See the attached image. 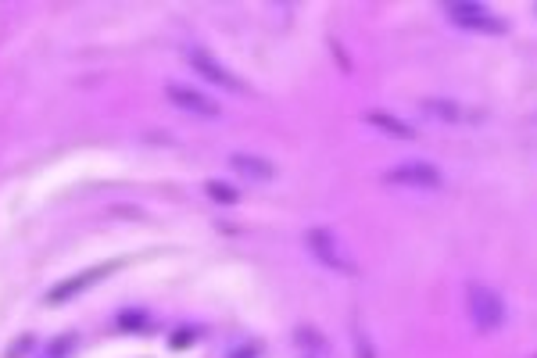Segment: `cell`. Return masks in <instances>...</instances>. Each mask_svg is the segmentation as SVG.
I'll return each instance as SVG.
<instances>
[{"label":"cell","mask_w":537,"mask_h":358,"mask_svg":"<svg viewBox=\"0 0 537 358\" xmlns=\"http://www.w3.org/2000/svg\"><path fill=\"white\" fill-rule=\"evenodd\" d=\"M448 18L462 29H473V33H487V36H505L509 33V22H501L498 14H491L480 4H448Z\"/></svg>","instance_id":"obj_5"},{"label":"cell","mask_w":537,"mask_h":358,"mask_svg":"<svg viewBox=\"0 0 537 358\" xmlns=\"http://www.w3.org/2000/svg\"><path fill=\"white\" fill-rule=\"evenodd\" d=\"M384 183H390V186H416V190H437V186H445V176H440V168L430 165V162H405V165L387 168Z\"/></svg>","instance_id":"obj_4"},{"label":"cell","mask_w":537,"mask_h":358,"mask_svg":"<svg viewBox=\"0 0 537 358\" xmlns=\"http://www.w3.org/2000/svg\"><path fill=\"white\" fill-rule=\"evenodd\" d=\"M305 244H308V251H312L315 258H319L326 269H334V272H347V276L355 272V261L344 255V244H340L329 229H323V226H319V229H308V233H305Z\"/></svg>","instance_id":"obj_3"},{"label":"cell","mask_w":537,"mask_h":358,"mask_svg":"<svg viewBox=\"0 0 537 358\" xmlns=\"http://www.w3.org/2000/svg\"><path fill=\"white\" fill-rule=\"evenodd\" d=\"M423 112L440 118V122H459L462 118V107L455 104V101H448V97H426L423 101Z\"/></svg>","instance_id":"obj_10"},{"label":"cell","mask_w":537,"mask_h":358,"mask_svg":"<svg viewBox=\"0 0 537 358\" xmlns=\"http://www.w3.org/2000/svg\"><path fill=\"white\" fill-rule=\"evenodd\" d=\"M118 266H97V269H83V272H75V276H68V279H61V283H54L51 290H47V301L51 305H65V301H72L75 294H83V290H90L93 283H101V279L108 276V272H115Z\"/></svg>","instance_id":"obj_6"},{"label":"cell","mask_w":537,"mask_h":358,"mask_svg":"<svg viewBox=\"0 0 537 358\" xmlns=\"http://www.w3.org/2000/svg\"><path fill=\"white\" fill-rule=\"evenodd\" d=\"M366 122L373 129H384L387 136H398V140H412V126L408 122H401L398 115H390V112H366Z\"/></svg>","instance_id":"obj_9"},{"label":"cell","mask_w":537,"mask_h":358,"mask_svg":"<svg viewBox=\"0 0 537 358\" xmlns=\"http://www.w3.org/2000/svg\"><path fill=\"white\" fill-rule=\"evenodd\" d=\"M186 61H190V68L194 72H201L208 83H215V86H223V90H229V93H251V86L240 79L236 72H229L223 61H218L215 54H208L204 47H186Z\"/></svg>","instance_id":"obj_2"},{"label":"cell","mask_w":537,"mask_h":358,"mask_svg":"<svg viewBox=\"0 0 537 358\" xmlns=\"http://www.w3.org/2000/svg\"><path fill=\"white\" fill-rule=\"evenodd\" d=\"M466 308H469V319L480 333H495L505 326V301L501 294L484 287V283H469L466 287Z\"/></svg>","instance_id":"obj_1"},{"label":"cell","mask_w":537,"mask_h":358,"mask_svg":"<svg viewBox=\"0 0 537 358\" xmlns=\"http://www.w3.org/2000/svg\"><path fill=\"white\" fill-rule=\"evenodd\" d=\"M204 194H208L215 205H236V201H240L236 186H229V183H223V179H208V183H204Z\"/></svg>","instance_id":"obj_11"},{"label":"cell","mask_w":537,"mask_h":358,"mask_svg":"<svg viewBox=\"0 0 537 358\" xmlns=\"http://www.w3.org/2000/svg\"><path fill=\"white\" fill-rule=\"evenodd\" d=\"M118 326H122V330H129V333H140L147 326V316L144 312H122L118 316Z\"/></svg>","instance_id":"obj_12"},{"label":"cell","mask_w":537,"mask_h":358,"mask_svg":"<svg viewBox=\"0 0 537 358\" xmlns=\"http://www.w3.org/2000/svg\"><path fill=\"white\" fill-rule=\"evenodd\" d=\"M229 168L236 176H244V179H255V183H273L276 179V165L262 158V154H247V151H233L229 154Z\"/></svg>","instance_id":"obj_8"},{"label":"cell","mask_w":537,"mask_h":358,"mask_svg":"<svg viewBox=\"0 0 537 358\" xmlns=\"http://www.w3.org/2000/svg\"><path fill=\"white\" fill-rule=\"evenodd\" d=\"M165 97L176 104V107H183V112L201 115V118H218V115H223V107H218L208 93H201L194 86H183V83H168L165 86Z\"/></svg>","instance_id":"obj_7"}]
</instances>
